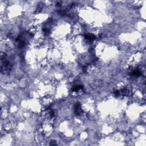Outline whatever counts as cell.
Instances as JSON below:
<instances>
[{
  "mask_svg": "<svg viewBox=\"0 0 146 146\" xmlns=\"http://www.w3.org/2000/svg\"><path fill=\"white\" fill-rule=\"evenodd\" d=\"M11 68L10 62L5 60V55H1V72L4 74L9 73Z\"/></svg>",
  "mask_w": 146,
  "mask_h": 146,
  "instance_id": "cell-1",
  "label": "cell"
}]
</instances>
